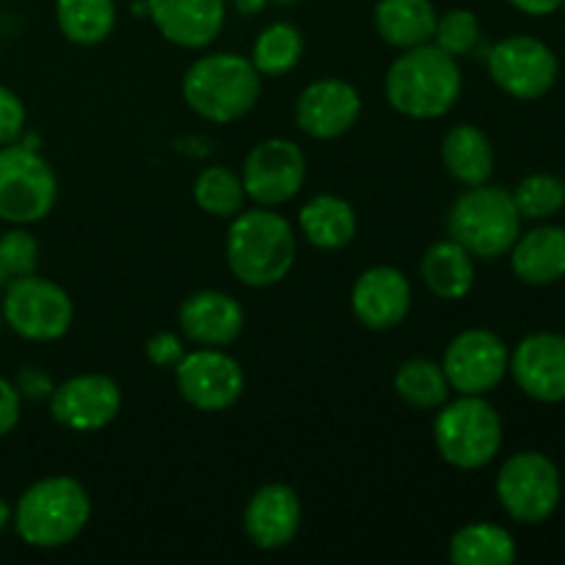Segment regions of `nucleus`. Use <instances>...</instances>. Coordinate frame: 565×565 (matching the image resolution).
<instances>
[{
    "mask_svg": "<svg viewBox=\"0 0 565 565\" xmlns=\"http://www.w3.org/2000/svg\"><path fill=\"white\" fill-rule=\"evenodd\" d=\"M92 500L86 486L72 475H50L22 491L14 505L17 535L33 550H61L86 530Z\"/></svg>",
    "mask_w": 565,
    "mask_h": 565,
    "instance_id": "7ed1b4c3",
    "label": "nucleus"
},
{
    "mask_svg": "<svg viewBox=\"0 0 565 565\" xmlns=\"http://www.w3.org/2000/svg\"><path fill=\"white\" fill-rule=\"evenodd\" d=\"M511 268L522 285L546 287L565 279V230L563 226H535L516 237L511 252Z\"/></svg>",
    "mask_w": 565,
    "mask_h": 565,
    "instance_id": "412c9836",
    "label": "nucleus"
},
{
    "mask_svg": "<svg viewBox=\"0 0 565 565\" xmlns=\"http://www.w3.org/2000/svg\"><path fill=\"white\" fill-rule=\"evenodd\" d=\"M263 94V75L252 58L237 53H207L182 75V99L213 125H232L252 114Z\"/></svg>",
    "mask_w": 565,
    "mask_h": 565,
    "instance_id": "20e7f679",
    "label": "nucleus"
},
{
    "mask_svg": "<svg viewBox=\"0 0 565 565\" xmlns=\"http://www.w3.org/2000/svg\"><path fill=\"white\" fill-rule=\"evenodd\" d=\"M160 36L182 50L210 47L226 22V0H147Z\"/></svg>",
    "mask_w": 565,
    "mask_h": 565,
    "instance_id": "6ab92c4d",
    "label": "nucleus"
},
{
    "mask_svg": "<svg viewBox=\"0 0 565 565\" xmlns=\"http://www.w3.org/2000/svg\"><path fill=\"white\" fill-rule=\"evenodd\" d=\"M463 92L458 58L434 42L408 47L390 64L384 77L386 103L408 119H441L456 108Z\"/></svg>",
    "mask_w": 565,
    "mask_h": 565,
    "instance_id": "f03ea898",
    "label": "nucleus"
},
{
    "mask_svg": "<svg viewBox=\"0 0 565 565\" xmlns=\"http://www.w3.org/2000/svg\"><path fill=\"white\" fill-rule=\"evenodd\" d=\"M298 226L315 248L337 252L356 237L359 218L348 199L337 196V193H320L298 210Z\"/></svg>",
    "mask_w": 565,
    "mask_h": 565,
    "instance_id": "5701e85b",
    "label": "nucleus"
},
{
    "mask_svg": "<svg viewBox=\"0 0 565 565\" xmlns=\"http://www.w3.org/2000/svg\"><path fill=\"white\" fill-rule=\"evenodd\" d=\"M434 445L450 467L475 472L500 456L502 419L486 395H458L436 408Z\"/></svg>",
    "mask_w": 565,
    "mask_h": 565,
    "instance_id": "423d86ee",
    "label": "nucleus"
},
{
    "mask_svg": "<svg viewBox=\"0 0 565 565\" xmlns=\"http://www.w3.org/2000/svg\"><path fill=\"white\" fill-rule=\"evenodd\" d=\"M392 384H395L397 397L419 412H436L450 401L452 392L441 364L430 362V359H406L395 370Z\"/></svg>",
    "mask_w": 565,
    "mask_h": 565,
    "instance_id": "cd10ccee",
    "label": "nucleus"
},
{
    "mask_svg": "<svg viewBox=\"0 0 565 565\" xmlns=\"http://www.w3.org/2000/svg\"><path fill=\"white\" fill-rule=\"evenodd\" d=\"M452 565H511L519 557L516 539L491 522H472L456 530L447 544Z\"/></svg>",
    "mask_w": 565,
    "mask_h": 565,
    "instance_id": "a878e982",
    "label": "nucleus"
},
{
    "mask_svg": "<svg viewBox=\"0 0 565 565\" xmlns=\"http://www.w3.org/2000/svg\"><path fill=\"white\" fill-rule=\"evenodd\" d=\"M519 215L544 221L561 213L565 204V182L555 174H530L511 191Z\"/></svg>",
    "mask_w": 565,
    "mask_h": 565,
    "instance_id": "7c9ffc66",
    "label": "nucleus"
},
{
    "mask_svg": "<svg viewBox=\"0 0 565 565\" xmlns=\"http://www.w3.org/2000/svg\"><path fill=\"white\" fill-rule=\"evenodd\" d=\"M441 163L461 185H483L494 174V147L475 125H456L441 138Z\"/></svg>",
    "mask_w": 565,
    "mask_h": 565,
    "instance_id": "b1692460",
    "label": "nucleus"
},
{
    "mask_svg": "<svg viewBox=\"0 0 565 565\" xmlns=\"http://www.w3.org/2000/svg\"><path fill=\"white\" fill-rule=\"evenodd\" d=\"M11 516H14V508H11L9 502H6L3 497H0V535H3L6 530L11 527Z\"/></svg>",
    "mask_w": 565,
    "mask_h": 565,
    "instance_id": "ea45409f",
    "label": "nucleus"
},
{
    "mask_svg": "<svg viewBox=\"0 0 565 565\" xmlns=\"http://www.w3.org/2000/svg\"><path fill=\"white\" fill-rule=\"evenodd\" d=\"M28 110L22 99L11 88L0 86V147L17 143L25 132Z\"/></svg>",
    "mask_w": 565,
    "mask_h": 565,
    "instance_id": "72a5a7b5",
    "label": "nucleus"
},
{
    "mask_svg": "<svg viewBox=\"0 0 565 565\" xmlns=\"http://www.w3.org/2000/svg\"><path fill=\"white\" fill-rule=\"evenodd\" d=\"M6 281H9V276H6V270L0 268V287H6Z\"/></svg>",
    "mask_w": 565,
    "mask_h": 565,
    "instance_id": "79ce46f5",
    "label": "nucleus"
},
{
    "mask_svg": "<svg viewBox=\"0 0 565 565\" xmlns=\"http://www.w3.org/2000/svg\"><path fill=\"white\" fill-rule=\"evenodd\" d=\"M494 489L502 511L513 522L541 524L561 505V469L544 452H516L502 463Z\"/></svg>",
    "mask_w": 565,
    "mask_h": 565,
    "instance_id": "1a4fd4ad",
    "label": "nucleus"
},
{
    "mask_svg": "<svg viewBox=\"0 0 565 565\" xmlns=\"http://www.w3.org/2000/svg\"><path fill=\"white\" fill-rule=\"evenodd\" d=\"M436 20L439 14L430 0H379L373 11L381 42L397 50L434 42Z\"/></svg>",
    "mask_w": 565,
    "mask_h": 565,
    "instance_id": "4be33fe9",
    "label": "nucleus"
},
{
    "mask_svg": "<svg viewBox=\"0 0 565 565\" xmlns=\"http://www.w3.org/2000/svg\"><path fill=\"white\" fill-rule=\"evenodd\" d=\"M3 320L28 342H55L70 334L75 303L70 292L39 274L6 281Z\"/></svg>",
    "mask_w": 565,
    "mask_h": 565,
    "instance_id": "6e6552de",
    "label": "nucleus"
},
{
    "mask_svg": "<svg viewBox=\"0 0 565 565\" xmlns=\"http://www.w3.org/2000/svg\"><path fill=\"white\" fill-rule=\"evenodd\" d=\"M55 22L66 42L97 47L116 28V0H55Z\"/></svg>",
    "mask_w": 565,
    "mask_h": 565,
    "instance_id": "bb28decb",
    "label": "nucleus"
},
{
    "mask_svg": "<svg viewBox=\"0 0 565 565\" xmlns=\"http://www.w3.org/2000/svg\"><path fill=\"white\" fill-rule=\"evenodd\" d=\"M303 55V33L292 22H270L252 47V64L263 77H281L298 66Z\"/></svg>",
    "mask_w": 565,
    "mask_h": 565,
    "instance_id": "c85d7f7f",
    "label": "nucleus"
},
{
    "mask_svg": "<svg viewBox=\"0 0 565 565\" xmlns=\"http://www.w3.org/2000/svg\"><path fill=\"white\" fill-rule=\"evenodd\" d=\"M561 9H565V0H563V3H561Z\"/></svg>",
    "mask_w": 565,
    "mask_h": 565,
    "instance_id": "37998d69",
    "label": "nucleus"
},
{
    "mask_svg": "<svg viewBox=\"0 0 565 565\" xmlns=\"http://www.w3.org/2000/svg\"><path fill=\"white\" fill-rule=\"evenodd\" d=\"M491 81L513 99H541L557 83V55L535 36H508L486 55Z\"/></svg>",
    "mask_w": 565,
    "mask_h": 565,
    "instance_id": "f8f14e48",
    "label": "nucleus"
},
{
    "mask_svg": "<svg viewBox=\"0 0 565 565\" xmlns=\"http://www.w3.org/2000/svg\"><path fill=\"white\" fill-rule=\"evenodd\" d=\"M149 362L160 370H174L180 364V359L185 356V340L174 331H158L147 340V348H143Z\"/></svg>",
    "mask_w": 565,
    "mask_h": 565,
    "instance_id": "f704fd0d",
    "label": "nucleus"
},
{
    "mask_svg": "<svg viewBox=\"0 0 565 565\" xmlns=\"http://www.w3.org/2000/svg\"><path fill=\"white\" fill-rule=\"evenodd\" d=\"M362 116V94L342 77L312 81L296 99V125L315 141H334L353 130Z\"/></svg>",
    "mask_w": 565,
    "mask_h": 565,
    "instance_id": "2eb2a0df",
    "label": "nucleus"
},
{
    "mask_svg": "<svg viewBox=\"0 0 565 565\" xmlns=\"http://www.w3.org/2000/svg\"><path fill=\"white\" fill-rule=\"evenodd\" d=\"M434 44L452 58L478 53L480 47V20L469 9H450L439 14L434 31Z\"/></svg>",
    "mask_w": 565,
    "mask_h": 565,
    "instance_id": "2f4dec72",
    "label": "nucleus"
},
{
    "mask_svg": "<svg viewBox=\"0 0 565 565\" xmlns=\"http://www.w3.org/2000/svg\"><path fill=\"white\" fill-rule=\"evenodd\" d=\"M22 417V395L9 379L0 375V439L11 434L20 425Z\"/></svg>",
    "mask_w": 565,
    "mask_h": 565,
    "instance_id": "c9c22d12",
    "label": "nucleus"
},
{
    "mask_svg": "<svg viewBox=\"0 0 565 565\" xmlns=\"http://www.w3.org/2000/svg\"><path fill=\"white\" fill-rule=\"evenodd\" d=\"M180 329L199 348H226L246 329V312L224 290H199L182 301Z\"/></svg>",
    "mask_w": 565,
    "mask_h": 565,
    "instance_id": "aec40b11",
    "label": "nucleus"
},
{
    "mask_svg": "<svg viewBox=\"0 0 565 565\" xmlns=\"http://www.w3.org/2000/svg\"><path fill=\"white\" fill-rule=\"evenodd\" d=\"M508 3L530 17H546V14H555V11L561 9L563 0H508Z\"/></svg>",
    "mask_w": 565,
    "mask_h": 565,
    "instance_id": "4c0bfd02",
    "label": "nucleus"
},
{
    "mask_svg": "<svg viewBox=\"0 0 565 565\" xmlns=\"http://www.w3.org/2000/svg\"><path fill=\"white\" fill-rule=\"evenodd\" d=\"M508 373L519 390L539 403L565 401V334L539 331L524 337L511 353Z\"/></svg>",
    "mask_w": 565,
    "mask_h": 565,
    "instance_id": "dca6fc26",
    "label": "nucleus"
},
{
    "mask_svg": "<svg viewBox=\"0 0 565 565\" xmlns=\"http://www.w3.org/2000/svg\"><path fill=\"white\" fill-rule=\"evenodd\" d=\"M298 237L285 215L274 207L241 210L226 232V265L241 285L265 290L290 276Z\"/></svg>",
    "mask_w": 565,
    "mask_h": 565,
    "instance_id": "f257e3e1",
    "label": "nucleus"
},
{
    "mask_svg": "<svg viewBox=\"0 0 565 565\" xmlns=\"http://www.w3.org/2000/svg\"><path fill=\"white\" fill-rule=\"evenodd\" d=\"M58 199V177L53 166L28 143L0 147V221L31 226L44 221Z\"/></svg>",
    "mask_w": 565,
    "mask_h": 565,
    "instance_id": "0eeeda50",
    "label": "nucleus"
},
{
    "mask_svg": "<svg viewBox=\"0 0 565 565\" xmlns=\"http://www.w3.org/2000/svg\"><path fill=\"white\" fill-rule=\"evenodd\" d=\"M177 390L182 401L196 412L218 414L235 406L246 390L241 362L224 348H196L185 353L174 367Z\"/></svg>",
    "mask_w": 565,
    "mask_h": 565,
    "instance_id": "9d476101",
    "label": "nucleus"
},
{
    "mask_svg": "<svg viewBox=\"0 0 565 565\" xmlns=\"http://www.w3.org/2000/svg\"><path fill=\"white\" fill-rule=\"evenodd\" d=\"M14 386L22 397H28V401H50V395H53V390H55L53 379H50V375L39 367L20 370Z\"/></svg>",
    "mask_w": 565,
    "mask_h": 565,
    "instance_id": "e433bc0d",
    "label": "nucleus"
},
{
    "mask_svg": "<svg viewBox=\"0 0 565 565\" xmlns=\"http://www.w3.org/2000/svg\"><path fill=\"white\" fill-rule=\"evenodd\" d=\"M351 307L364 329H395L412 312V281L392 265H375L353 281Z\"/></svg>",
    "mask_w": 565,
    "mask_h": 565,
    "instance_id": "f3484780",
    "label": "nucleus"
},
{
    "mask_svg": "<svg viewBox=\"0 0 565 565\" xmlns=\"http://www.w3.org/2000/svg\"><path fill=\"white\" fill-rule=\"evenodd\" d=\"M301 3V0H268V6H281V9H287V6H296Z\"/></svg>",
    "mask_w": 565,
    "mask_h": 565,
    "instance_id": "a19ab883",
    "label": "nucleus"
},
{
    "mask_svg": "<svg viewBox=\"0 0 565 565\" xmlns=\"http://www.w3.org/2000/svg\"><path fill=\"white\" fill-rule=\"evenodd\" d=\"M0 268L6 270L9 279L36 274L39 241L25 230V226H14V230L0 235Z\"/></svg>",
    "mask_w": 565,
    "mask_h": 565,
    "instance_id": "473e14b6",
    "label": "nucleus"
},
{
    "mask_svg": "<svg viewBox=\"0 0 565 565\" xmlns=\"http://www.w3.org/2000/svg\"><path fill=\"white\" fill-rule=\"evenodd\" d=\"M121 412V390L103 373L72 375L50 395V414L55 423L75 434H97L108 428Z\"/></svg>",
    "mask_w": 565,
    "mask_h": 565,
    "instance_id": "4468645a",
    "label": "nucleus"
},
{
    "mask_svg": "<svg viewBox=\"0 0 565 565\" xmlns=\"http://www.w3.org/2000/svg\"><path fill=\"white\" fill-rule=\"evenodd\" d=\"M193 202L213 218L232 221L246 204L241 174H235L230 166H210V169L199 171V177L193 180Z\"/></svg>",
    "mask_w": 565,
    "mask_h": 565,
    "instance_id": "c756f323",
    "label": "nucleus"
},
{
    "mask_svg": "<svg viewBox=\"0 0 565 565\" xmlns=\"http://www.w3.org/2000/svg\"><path fill=\"white\" fill-rule=\"evenodd\" d=\"M423 281L441 301H461L475 287V257L452 237L434 243L423 257Z\"/></svg>",
    "mask_w": 565,
    "mask_h": 565,
    "instance_id": "393cba45",
    "label": "nucleus"
},
{
    "mask_svg": "<svg viewBox=\"0 0 565 565\" xmlns=\"http://www.w3.org/2000/svg\"><path fill=\"white\" fill-rule=\"evenodd\" d=\"M511 367V351L489 329H467L447 345L441 370L447 384L458 395H489L505 381Z\"/></svg>",
    "mask_w": 565,
    "mask_h": 565,
    "instance_id": "ddd939ff",
    "label": "nucleus"
},
{
    "mask_svg": "<svg viewBox=\"0 0 565 565\" xmlns=\"http://www.w3.org/2000/svg\"><path fill=\"white\" fill-rule=\"evenodd\" d=\"M232 3H235V9L241 11L243 17H254L268 6V0H232Z\"/></svg>",
    "mask_w": 565,
    "mask_h": 565,
    "instance_id": "58836bf2",
    "label": "nucleus"
},
{
    "mask_svg": "<svg viewBox=\"0 0 565 565\" xmlns=\"http://www.w3.org/2000/svg\"><path fill=\"white\" fill-rule=\"evenodd\" d=\"M303 522L301 497L287 483H268L257 489L243 511V530L263 552H279L296 541Z\"/></svg>",
    "mask_w": 565,
    "mask_h": 565,
    "instance_id": "a211bd4d",
    "label": "nucleus"
},
{
    "mask_svg": "<svg viewBox=\"0 0 565 565\" xmlns=\"http://www.w3.org/2000/svg\"><path fill=\"white\" fill-rule=\"evenodd\" d=\"M447 235L475 259H497L511 252L522 235V215L511 191L489 182L463 191L447 213Z\"/></svg>",
    "mask_w": 565,
    "mask_h": 565,
    "instance_id": "39448f33",
    "label": "nucleus"
},
{
    "mask_svg": "<svg viewBox=\"0 0 565 565\" xmlns=\"http://www.w3.org/2000/svg\"><path fill=\"white\" fill-rule=\"evenodd\" d=\"M243 191L257 207H279L307 182V154L290 138H265L243 160Z\"/></svg>",
    "mask_w": 565,
    "mask_h": 565,
    "instance_id": "9b49d317",
    "label": "nucleus"
}]
</instances>
